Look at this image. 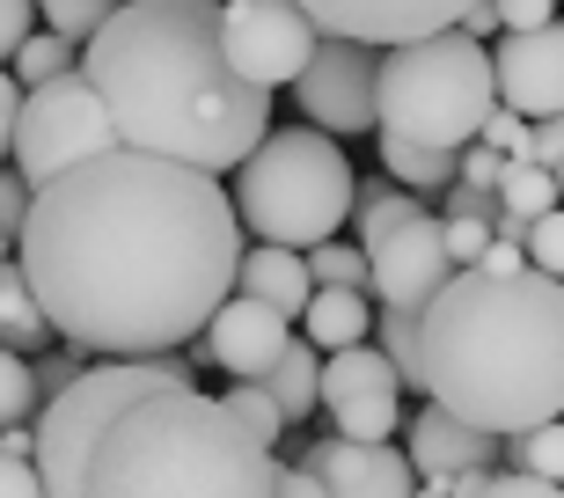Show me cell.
Listing matches in <instances>:
<instances>
[{
    "label": "cell",
    "mask_w": 564,
    "mask_h": 498,
    "mask_svg": "<svg viewBox=\"0 0 564 498\" xmlns=\"http://www.w3.org/2000/svg\"><path fill=\"white\" fill-rule=\"evenodd\" d=\"M499 447L506 440L499 433H484V425H462L455 411H440V403H425L419 418H411V469H419L425 484H447V477H462V469H491L499 462Z\"/></svg>",
    "instance_id": "2e32d148"
},
{
    "label": "cell",
    "mask_w": 564,
    "mask_h": 498,
    "mask_svg": "<svg viewBox=\"0 0 564 498\" xmlns=\"http://www.w3.org/2000/svg\"><path fill=\"white\" fill-rule=\"evenodd\" d=\"M235 293H257L272 301L279 315L301 323V308L315 301V271H308V249H286V242H250L242 264H235Z\"/></svg>",
    "instance_id": "e0dca14e"
},
{
    "label": "cell",
    "mask_w": 564,
    "mask_h": 498,
    "mask_svg": "<svg viewBox=\"0 0 564 498\" xmlns=\"http://www.w3.org/2000/svg\"><path fill=\"white\" fill-rule=\"evenodd\" d=\"M506 469H528V477L564 484V418H543V425H528V433L506 440Z\"/></svg>",
    "instance_id": "484cf974"
},
{
    "label": "cell",
    "mask_w": 564,
    "mask_h": 498,
    "mask_svg": "<svg viewBox=\"0 0 564 498\" xmlns=\"http://www.w3.org/2000/svg\"><path fill=\"white\" fill-rule=\"evenodd\" d=\"M220 403H228V411L279 455V440H286V411H279V396L264 389V381H228V396H220Z\"/></svg>",
    "instance_id": "4316f807"
},
{
    "label": "cell",
    "mask_w": 564,
    "mask_h": 498,
    "mask_svg": "<svg viewBox=\"0 0 564 498\" xmlns=\"http://www.w3.org/2000/svg\"><path fill=\"white\" fill-rule=\"evenodd\" d=\"M491 74H499V104L521 118H557L564 110V15L543 30H499L491 44Z\"/></svg>",
    "instance_id": "4fadbf2b"
},
{
    "label": "cell",
    "mask_w": 564,
    "mask_h": 498,
    "mask_svg": "<svg viewBox=\"0 0 564 498\" xmlns=\"http://www.w3.org/2000/svg\"><path fill=\"white\" fill-rule=\"evenodd\" d=\"M484 484H491V469H462V477H447V498H484Z\"/></svg>",
    "instance_id": "bcb514c9"
},
{
    "label": "cell",
    "mask_w": 564,
    "mask_h": 498,
    "mask_svg": "<svg viewBox=\"0 0 564 498\" xmlns=\"http://www.w3.org/2000/svg\"><path fill=\"white\" fill-rule=\"evenodd\" d=\"M419 213H425L419 191H403V184H359L352 191V242L375 249L381 235H397L403 220H419Z\"/></svg>",
    "instance_id": "7402d4cb"
},
{
    "label": "cell",
    "mask_w": 564,
    "mask_h": 498,
    "mask_svg": "<svg viewBox=\"0 0 564 498\" xmlns=\"http://www.w3.org/2000/svg\"><path fill=\"white\" fill-rule=\"evenodd\" d=\"M220 44L242 82L257 88H286L301 82V66L315 59L323 30L308 22L301 0H220Z\"/></svg>",
    "instance_id": "ba28073f"
},
{
    "label": "cell",
    "mask_w": 564,
    "mask_h": 498,
    "mask_svg": "<svg viewBox=\"0 0 564 498\" xmlns=\"http://www.w3.org/2000/svg\"><path fill=\"white\" fill-rule=\"evenodd\" d=\"M484 498H564V484H550V477H528V469H491Z\"/></svg>",
    "instance_id": "e575fe53"
},
{
    "label": "cell",
    "mask_w": 564,
    "mask_h": 498,
    "mask_svg": "<svg viewBox=\"0 0 564 498\" xmlns=\"http://www.w3.org/2000/svg\"><path fill=\"white\" fill-rule=\"evenodd\" d=\"M15 118H22V82L0 66V162L15 154Z\"/></svg>",
    "instance_id": "60d3db41"
},
{
    "label": "cell",
    "mask_w": 564,
    "mask_h": 498,
    "mask_svg": "<svg viewBox=\"0 0 564 498\" xmlns=\"http://www.w3.org/2000/svg\"><path fill=\"white\" fill-rule=\"evenodd\" d=\"M528 162H543V169H557V162H564V110H557V118H535V140H528Z\"/></svg>",
    "instance_id": "b9f144b4"
},
{
    "label": "cell",
    "mask_w": 564,
    "mask_h": 498,
    "mask_svg": "<svg viewBox=\"0 0 564 498\" xmlns=\"http://www.w3.org/2000/svg\"><path fill=\"white\" fill-rule=\"evenodd\" d=\"M499 110V74L491 44L469 30H433L411 44H381V82H375V132L381 140H419V147H462L484 132Z\"/></svg>",
    "instance_id": "5b68a950"
},
{
    "label": "cell",
    "mask_w": 564,
    "mask_h": 498,
    "mask_svg": "<svg viewBox=\"0 0 564 498\" xmlns=\"http://www.w3.org/2000/svg\"><path fill=\"white\" fill-rule=\"evenodd\" d=\"M264 389L279 396L286 425H301V418L323 403V353H315L308 337H286V353H279V367L264 374Z\"/></svg>",
    "instance_id": "ffe728a7"
},
{
    "label": "cell",
    "mask_w": 564,
    "mask_h": 498,
    "mask_svg": "<svg viewBox=\"0 0 564 498\" xmlns=\"http://www.w3.org/2000/svg\"><path fill=\"white\" fill-rule=\"evenodd\" d=\"M419 359L440 411L484 433H528L564 418V279L521 264H462L419 308Z\"/></svg>",
    "instance_id": "277c9868"
},
{
    "label": "cell",
    "mask_w": 564,
    "mask_h": 498,
    "mask_svg": "<svg viewBox=\"0 0 564 498\" xmlns=\"http://www.w3.org/2000/svg\"><path fill=\"white\" fill-rule=\"evenodd\" d=\"M375 82H381V44L323 37L293 82V110L330 140H359V132H375Z\"/></svg>",
    "instance_id": "9c48e42d"
},
{
    "label": "cell",
    "mask_w": 564,
    "mask_h": 498,
    "mask_svg": "<svg viewBox=\"0 0 564 498\" xmlns=\"http://www.w3.org/2000/svg\"><path fill=\"white\" fill-rule=\"evenodd\" d=\"M30 374H37V396L52 403L59 389L82 381V345H66V353H37V359H30Z\"/></svg>",
    "instance_id": "836d02e7"
},
{
    "label": "cell",
    "mask_w": 564,
    "mask_h": 498,
    "mask_svg": "<svg viewBox=\"0 0 564 498\" xmlns=\"http://www.w3.org/2000/svg\"><path fill=\"white\" fill-rule=\"evenodd\" d=\"M242 220L220 176L110 147L30 198L15 264L52 337L104 359L184 353L235 293Z\"/></svg>",
    "instance_id": "6da1fadb"
},
{
    "label": "cell",
    "mask_w": 564,
    "mask_h": 498,
    "mask_svg": "<svg viewBox=\"0 0 564 498\" xmlns=\"http://www.w3.org/2000/svg\"><path fill=\"white\" fill-rule=\"evenodd\" d=\"M30 30H37V0H0V59H15Z\"/></svg>",
    "instance_id": "74e56055"
},
{
    "label": "cell",
    "mask_w": 564,
    "mask_h": 498,
    "mask_svg": "<svg viewBox=\"0 0 564 498\" xmlns=\"http://www.w3.org/2000/svg\"><path fill=\"white\" fill-rule=\"evenodd\" d=\"M491 8H499V30H543L564 15L557 0H491Z\"/></svg>",
    "instance_id": "f35d334b"
},
{
    "label": "cell",
    "mask_w": 564,
    "mask_h": 498,
    "mask_svg": "<svg viewBox=\"0 0 564 498\" xmlns=\"http://www.w3.org/2000/svg\"><path fill=\"white\" fill-rule=\"evenodd\" d=\"M323 411L345 440H389L403 425V374L381 359V345L323 353Z\"/></svg>",
    "instance_id": "30bf717a"
},
{
    "label": "cell",
    "mask_w": 564,
    "mask_h": 498,
    "mask_svg": "<svg viewBox=\"0 0 564 498\" xmlns=\"http://www.w3.org/2000/svg\"><path fill=\"white\" fill-rule=\"evenodd\" d=\"M0 498H44V477H37V462H22L0 447Z\"/></svg>",
    "instance_id": "ab89813d"
},
{
    "label": "cell",
    "mask_w": 564,
    "mask_h": 498,
    "mask_svg": "<svg viewBox=\"0 0 564 498\" xmlns=\"http://www.w3.org/2000/svg\"><path fill=\"white\" fill-rule=\"evenodd\" d=\"M323 37H359V44H411L433 30H455L469 0H301Z\"/></svg>",
    "instance_id": "5bb4252c"
},
{
    "label": "cell",
    "mask_w": 564,
    "mask_h": 498,
    "mask_svg": "<svg viewBox=\"0 0 564 498\" xmlns=\"http://www.w3.org/2000/svg\"><path fill=\"white\" fill-rule=\"evenodd\" d=\"M110 147H118V124H110L104 96L88 88L82 66L59 74V82H44V88H22L15 154H8V162L22 169V184H30V191H44L52 176L96 162V154H110Z\"/></svg>",
    "instance_id": "52a82bcc"
},
{
    "label": "cell",
    "mask_w": 564,
    "mask_h": 498,
    "mask_svg": "<svg viewBox=\"0 0 564 498\" xmlns=\"http://www.w3.org/2000/svg\"><path fill=\"white\" fill-rule=\"evenodd\" d=\"M308 271H315V286H359V293H367V249L345 242V235L315 242L308 249Z\"/></svg>",
    "instance_id": "f546056e"
},
{
    "label": "cell",
    "mask_w": 564,
    "mask_h": 498,
    "mask_svg": "<svg viewBox=\"0 0 564 498\" xmlns=\"http://www.w3.org/2000/svg\"><path fill=\"white\" fill-rule=\"evenodd\" d=\"M455 271L462 264L447 257L440 213H419V220H403L397 235H381L367 249V293H381V308H425Z\"/></svg>",
    "instance_id": "8fae6325"
},
{
    "label": "cell",
    "mask_w": 564,
    "mask_h": 498,
    "mask_svg": "<svg viewBox=\"0 0 564 498\" xmlns=\"http://www.w3.org/2000/svg\"><path fill=\"white\" fill-rule=\"evenodd\" d=\"M308 469L323 477V491L330 498H419V469H411V455L403 447H389V440H315L308 447Z\"/></svg>",
    "instance_id": "9a60e30c"
},
{
    "label": "cell",
    "mask_w": 564,
    "mask_h": 498,
    "mask_svg": "<svg viewBox=\"0 0 564 498\" xmlns=\"http://www.w3.org/2000/svg\"><path fill=\"white\" fill-rule=\"evenodd\" d=\"M521 249H528V264H535V271L564 279V206H557V213H543V220L521 235Z\"/></svg>",
    "instance_id": "4dcf8cb0"
},
{
    "label": "cell",
    "mask_w": 564,
    "mask_h": 498,
    "mask_svg": "<svg viewBox=\"0 0 564 498\" xmlns=\"http://www.w3.org/2000/svg\"><path fill=\"white\" fill-rule=\"evenodd\" d=\"M8 242H15V235H0V257H8Z\"/></svg>",
    "instance_id": "c3c4849f"
},
{
    "label": "cell",
    "mask_w": 564,
    "mask_h": 498,
    "mask_svg": "<svg viewBox=\"0 0 564 498\" xmlns=\"http://www.w3.org/2000/svg\"><path fill=\"white\" fill-rule=\"evenodd\" d=\"M82 74L104 96L118 147L169 154L206 176L242 169L272 132V88L235 74L220 0H126L82 44Z\"/></svg>",
    "instance_id": "3957f363"
},
{
    "label": "cell",
    "mask_w": 564,
    "mask_h": 498,
    "mask_svg": "<svg viewBox=\"0 0 564 498\" xmlns=\"http://www.w3.org/2000/svg\"><path fill=\"white\" fill-rule=\"evenodd\" d=\"M272 498H330V491H323V477H315L308 462H301V469H279V484H272Z\"/></svg>",
    "instance_id": "7bdbcfd3"
},
{
    "label": "cell",
    "mask_w": 564,
    "mask_h": 498,
    "mask_svg": "<svg viewBox=\"0 0 564 498\" xmlns=\"http://www.w3.org/2000/svg\"><path fill=\"white\" fill-rule=\"evenodd\" d=\"M484 147H499L506 162H513V154H528V140H535V118H521V110H491V118H484V132H477Z\"/></svg>",
    "instance_id": "d6a6232c"
},
{
    "label": "cell",
    "mask_w": 564,
    "mask_h": 498,
    "mask_svg": "<svg viewBox=\"0 0 564 498\" xmlns=\"http://www.w3.org/2000/svg\"><path fill=\"white\" fill-rule=\"evenodd\" d=\"M557 198H564V162H557Z\"/></svg>",
    "instance_id": "7dc6e473"
},
{
    "label": "cell",
    "mask_w": 564,
    "mask_h": 498,
    "mask_svg": "<svg viewBox=\"0 0 564 498\" xmlns=\"http://www.w3.org/2000/svg\"><path fill=\"white\" fill-rule=\"evenodd\" d=\"M37 374H30V359L8 353L0 345V425H37Z\"/></svg>",
    "instance_id": "83f0119b"
},
{
    "label": "cell",
    "mask_w": 564,
    "mask_h": 498,
    "mask_svg": "<svg viewBox=\"0 0 564 498\" xmlns=\"http://www.w3.org/2000/svg\"><path fill=\"white\" fill-rule=\"evenodd\" d=\"M82 66V44L59 37V30H30L15 52V82L22 88H44V82H59V74H74Z\"/></svg>",
    "instance_id": "d4e9b609"
},
{
    "label": "cell",
    "mask_w": 564,
    "mask_h": 498,
    "mask_svg": "<svg viewBox=\"0 0 564 498\" xmlns=\"http://www.w3.org/2000/svg\"><path fill=\"white\" fill-rule=\"evenodd\" d=\"M440 228H447V257H455V264H484L491 220H477V213H440Z\"/></svg>",
    "instance_id": "1f68e13d"
},
{
    "label": "cell",
    "mask_w": 564,
    "mask_h": 498,
    "mask_svg": "<svg viewBox=\"0 0 564 498\" xmlns=\"http://www.w3.org/2000/svg\"><path fill=\"white\" fill-rule=\"evenodd\" d=\"M118 8H126V0H37L44 30H59V37H74V44H88Z\"/></svg>",
    "instance_id": "f1b7e54d"
},
{
    "label": "cell",
    "mask_w": 564,
    "mask_h": 498,
    "mask_svg": "<svg viewBox=\"0 0 564 498\" xmlns=\"http://www.w3.org/2000/svg\"><path fill=\"white\" fill-rule=\"evenodd\" d=\"M352 162H345V140L315 132V124H272L264 140L250 147V162L235 169V220L257 242H286V249H315L330 242L352 213Z\"/></svg>",
    "instance_id": "8992f818"
},
{
    "label": "cell",
    "mask_w": 564,
    "mask_h": 498,
    "mask_svg": "<svg viewBox=\"0 0 564 498\" xmlns=\"http://www.w3.org/2000/svg\"><path fill=\"white\" fill-rule=\"evenodd\" d=\"M557 8H564V0H557Z\"/></svg>",
    "instance_id": "681fc988"
},
{
    "label": "cell",
    "mask_w": 564,
    "mask_h": 498,
    "mask_svg": "<svg viewBox=\"0 0 564 498\" xmlns=\"http://www.w3.org/2000/svg\"><path fill=\"white\" fill-rule=\"evenodd\" d=\"M301 337L315 353H345V345H367L375 337V301L359 286H315V301L301 308Z\"/></svg>",
    "instance_id": "ac0fdd59"
},
{
    "label": "cell",
    "mask_w": 564,
    "mask_h": 498,
    "mask_svg": "<svg viewBox=\"0 0 564 498\" xmlns=\"http://www.w3.org/2000/svg\"><path fill=\"white\" fill-rule=\"evenodd\" d=\"M198 337H206V345H198L206 367H220L228 381H264V374L279 367V353H286L293 315H279L272 301H257V293H228Z\"/></svg>",
    "instance_id": "7c38bea8"
},
{
    "label": "cell",
    "mask_w": 564,
    "mask_h": 498,
    "mask_svg": "<svg viewBox=\"0 0 564 498\" xmlns=\"http://www.w3.org/2000/svg\"><path fill=\"white\" fill-rule=\"evenodd\" d=\"M499 176H506V154H499V147H484V140H469V147H462V184L499 191Z\"/></svg>",
    "instance_id": "8d00e7d4"
},
{
    "label": "cell",
    "mask_w": 564,
    "mask_h": 498,
    "mask_svg": "<svg viewBox=\"0 0 564 498\" xmlns=\"http://www.w3.org/2000/svg\"><path fill=\"white\" fill-rule=\"evenodd\" d=\"M30 198H37V191L22 184V169H0V235H22V220H30Z\"/></svg>",
    "instance_id": "d590c367"
},
{
    "label": "cell",
    "mask_w": 564,
    "mask_h": 498,
    "mask_svg": "<svg viewBox=\"0 0 564 498\" xmlns=\"http://www.w3.org/2000/svg\"><path fill=\"white\" fill-rule=\"evenodd\" d=\"M0 345H8V353H44V345H52V323H44L37 293H30L15 257H0Z\"/></svg>",
    "instance_id": "d6986e66"
},
{
    "label": "cell",
    "mask_w": 564,
    "mask_h": 498,
    "mask_svg": "<svg viewBox=\"0 0 564 498\" xmlns=\"http://www.w3.org/2000/svg\"><path fill=\"white\" fill-rule=\"evenodd\" d=\"M455 30H469V37H499V8H491V0H469V8H462V22H455Z\"/></svg>",
    "instance_id": "ee69618b"
},
{
    "label": "cell",
    "mask_w": 564,
    "mask_h": 498,
    "mask_svg": "<svg viewBox=\"0 0 564 498\" xmlns=\"http://www.w3.org/2000/svg\"><path fill=\"white\" fill-rule=\"evenodd\" d=\"M0 447L22 462H37V425H0Z\"/></svg>",
    "instance_id": "f6af8a7d"
},
{
    "label": "cell",
    "mask_w": 564,
    "mask_h": 498,
    "mask_svg": "<svg viewBox=\"0 0 564 498\" xmlns=\"http://www.w3.org/2000/svg\"><path fill=\"white\" fill-rule=\"evenodd\" d=\"M499 206L521 220V228H535L543 213H557L564 198H557V169H543V162H528V154H513L506 162V176H499Z\"/></svg>",
    "instance_id": "603a6c76"
},
{
    "label": "cell",
    "mask_w": 564,
    "mask_h": 498,
    "mask_svg": "<svg viewBox=\"0 0 564 498\" xmlns=\"http://www.w3.org/2000/svg\"><path fill=\"white\" fill-rule=\"evenodd\" d=\"M44 498H272L279 455L191 359H104L37 411Z\"/></svg>",
    "instance_id": "7a4b0ae2"
},
{
    "label": "cell",
    "mask_w": 564,
    "mask_h": 498,
    "mask_svg": "<svg viewBox=\"0 0 564 498\" xmlns=\"http://www.w3.org/2000/svg\"><path fill=\"white\" fill-rule=\"evenodd\" d=\"M381 169H389L403 191L440 198V191L462 176V154H447V147H419V140H381Z\"/></svg>",
    "instance_id": "44dd1931"
},
{
    "label": "cell",
    "mask_w": 564,
    "mask_h": 498,
    "mask_svg": "<svg viewBox=\"0 0 564 498\" xmlns=\"http://www.w3.org/2000/svg\"><path fill=\"white\" fill-rule=\"evenodd\" d=\"M375 345L381 359L403 374V389H425V359H419V308H375Z\"/></svg>",
    "instance_id": "cb8c5ba5"
}]
</instances>
